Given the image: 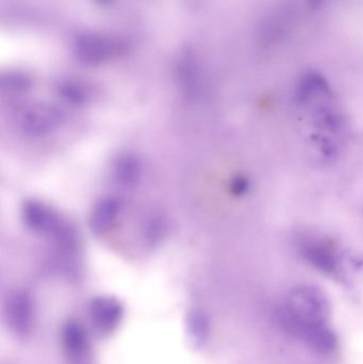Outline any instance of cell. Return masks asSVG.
<instances>
[{
    "mask_svg": "<svg viewBox=\"0 0 363 364\" xmlns=\"http://www.w3.org/2000/svg\"><path fill=\"white\" fill-rule=\"evenodd\" d=\"M330 316L328 297L321 289L311 284H300L291 289L279 310L283 328L296 337L307 327L326 324Z\"/></svg>",
    "mask_w": 363,
    "mask_h": 364,
    "instance_id": "cell-1",
    "label": "cell"
},
{
    "mask_svg": "<svg viewBox=\"0 0 363 364\" xmlns=\"http://www.w3.org/2000/svg\"><path fill=\"white\" fill-rule=\"evenodd\" d=\"M298 254L313 269L326 275L338 273L340 258L337 246L327 237L303 235L296 243Z\"/></svg>",
    "mask_w": 363,
    "mask_h": 364,
    "instance_id": "cell-2",
    "label": "cell"
},
{
    "mask_svg": "<svg viewBox=\"0 0 363 364\" xmlns=\"http://www.w3.org/2000/svg\"><path fill=\"white\" fill-rule=\"evenodd\" d=\"M63 121V112L55 107L36 105L21 113L19 127L28 136L40 138L55 132Z\"/></svg>",
    "mask_w": 363,
    "mask_h": 364,
    "instance_id": "cell-3",
    "label": "cell"
},
{
    "mask_svg": "<svg viewBox=\"0 0 363 364\" xmlns=\"http://www.w3.org/2000/svg\"><path fill=\"white\" fill-rule=\"evenodd\" d=\"M23 223L36 232L53 235L63 224L64 220L44 203L38 200H27L21 209Z\"/></svg>",
    "mask_w": 363,
    "mask_h": 364,
    "instance_id": "cell-4",
    "label": "cell"
},
{
    "mask_svg": "<svg viewBox=\"0 0 363 364\" xmlns=\"http://www.w3.org/2000/svg\"><path fill=\"white\" fill-rule=\"evenodd\" d=\"M298 338L311 352L318 355H330L338 348V335L328 323L307 327L300 331Z\"/></svg>",
    "mask_w": 363,
    "mask_h": 364,
    "instance_id": "cell-5",
    "label": "cell"
},
{
    "mask_svg": "<svg viewBox=\"0 0 363 364\" xmlns=\"http://www.w3.org/2000/svg\"><path fill=\"white\" fill-rule=\"evenodd\" d=\"M121 203L113 196L102 197L94 205L90 215V228L96 235H104L110 230L121 212Z\"/></svg>",
    "mask_w": 363,
    "mask_h": 364,
    "instance_id": "cell-6",
    "label": "cell"
},
{
    "mask_svg": "<svg viewBox=\"0 0 363 364\" xmlns=\"http://www.w3.org/2000/svg\"><path fill=\"white\" fill-rule=\"evenodd\" d=\"M142 164L136 156L123 154L112 164V178L117 186L134 188L142 179Z\"/></svg>",
    "mask_w": 363,
    "mask_h": 364,
    "instance_id": "cell-7",
    "label": "cell"
},
{
    "mask_svg": "<svg viewBox=\"0 0 363 364\" xmlns=\"http://www.w3.org/2000/svg\"><path fill=\"white\" fill-rule=\"evenodd\" d=\"M330 85L319 74H308L303 77L296 91V100L300 106L307 107L324 98L330 97Z\"/></svg>",
    "mask_w": 363,
    "mask_h": 364,
    "instance_id": "cell-8",
    "label": "cell"
},
{
    "mask_svg": "<svg viewBox=\"0 0 363 364\" xmlns=\"http://www.w3.org/2000/svg\"><path fill=\"white\" fill-rule=\"evenodd\" d=\"M168 223L166 216L161 213H153L147 218L144 225V239L147 243L155 245L159 243L168 233Z\"/></svg>",
    "mask_w": 363,
    "mask_h": 364,
    "instance_id": "cell-9",
    "label": "cell"
},
{
    "mask_svg": "<svg viewBox=\"0 0 363 364\" xmlns=\"http://www.w3.org/2000/svg\"><path fill=\"white\" fill-rule=\"evenodd\" d=\"M61 94L64 100L74 105L85 104L90 98L87 91L76 85H65L62 87Z\"/></svg>",
    "mask_w": 363,
    "mask_h": 364,
    "instance_id": "cell-10",
    "label": "cell"
},
{
    "mask_svg": "<svg viewBox=\"0 0 363 364\" xmlns=\"http://www.w3.org/2000/svg\"><path fill=\"white\" fill-rule=\"evenodd\" d=\"M230 192L237 197H242L249 193L251 188V182L245 176H236L230 181Z\"/></svg>",
    "mask_w": 363,
    "mask_h": 364,
    "instance_id": "cell-11",
    "label": "cell"
}]
</instances>
